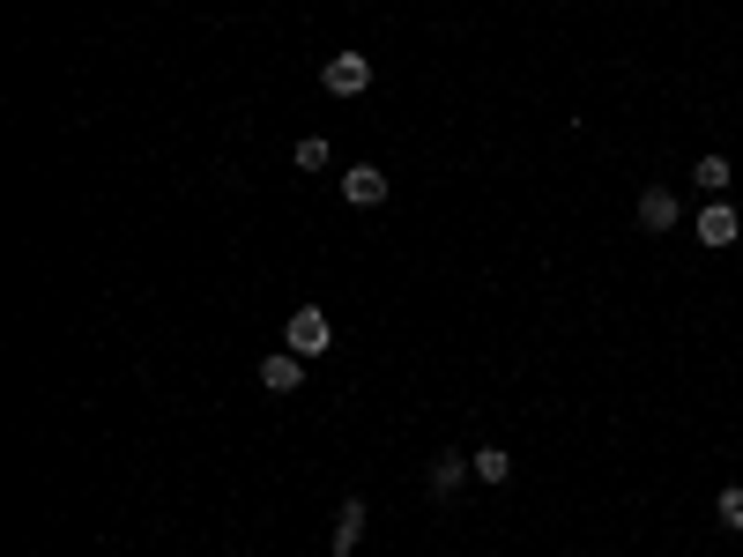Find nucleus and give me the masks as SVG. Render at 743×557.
Listing matches in <instances>:
<instances>
[{
    "label": "nucleus",
    "mask_w": 743,
    "mask_h": 557,
    "mask_svg": "<svg viewBox=\"0 0 743 557\" xmlns=\"http://www.w3.org/2000/svg\"><path fill=\"white\" fill-rule=\"evenodd\" d=\"M343 201L349 209H379V201H387V171L379 164H349L343 171Z\"/></svg>",
    "instance_id": "nucleus-3"
},
{
    "label": "nucleus",
    "mask_w": 743,
    "mask_h": 557,
    "mask_svg": "<svg viewBox=\"0 0 743 557\" xmlns=\"http://www.w3.org/2000/svg\"><path fill=\"white\" fill-rule=\"evenodd\" d=\"M469 468H476V460H461V454H439V460H431V498H454Z\"/></svg>",
    "instance_id": "nucleus-8"
},
{
    "label": "nucleus",
    "mask_w": 743,
    "mask_h": 557,
    "mask_svg": "<svg viewBox=\"0 0 743 557\" xmlns=\"http://www.w3.org/2000/svg\"><path fill=\"white\" fill-rule=\"evenodd\" d=\"M676 216H684V201L669 194V186H647L640 194V231H676Z\"/></svg>",
    "instance_id": "nucleus-5"
},
{
    "label": "nucleus",
    "mask_w": 743,
    "mask_h": 557,
    "mask_svg": "<svg viewBox=\"0 0 743 557\" xmlns=\"http://www.w3.org/2000/svg\"><path fill=\"white\" fill-rule=\"evenodd\" d=\"M291 164H297V171H327V142H320V134H305Z\"/></svg>",
    "instance_id": "nucleus-10"
},
{
    "label": "nucleus",
    "mask_w": 743,
    "mask_h": 557,
    "mask_svg": "<svg viewBox=\"0 0 743 557\" xmlns=\"http://www.w3.org/2000/svg\"><path fill=\"white\" fill-rule=\"evenodd\" d=\"M283 342H291L297 357H320L327 342H335V335H327V313H320V305H297L291 327H283Z\"/></svg>",
    "instance_id": "nucleus-2"
},
{
    "label": "nucleus",
    "mask_w": 743,
    "mask_h": 557,
    "mask_svg": "<svg viewBox=\"0 0 743 557\" xmlns=\"http://www.w3.org/2000/svg\"><path fill=\"white\" fill-rule=\"evenodd\" d=\"M469 460H476L484 484H506V476H513V454H506V446H484V454H469Z\"/></svg>",
    "instance_id": "nucleus-9"
},
{
    "label": "nucleus",
    "mask_w": 743,
    "mask_h": 557,
    "mask_svg": "<svg viewBox=\"0 0 743 557\" xmlns=\"http://www.w3.org/2000/svg\"><path fill=\"white\" fill-rule=\"evenodd\" d=\"M721 528H743V484H729V490H721Z\"/></svg>",
    "instance_id": "nucleus-12"
},
{
    "label": "nucleus",
    "mask_w": 743,
    "mask_h": 557,
    "mask_svg": "<svg viewBox=\"0 0 743 557\" xmlns=\"http://www.w3.org/2000/svg\"><path fill=\"white\" fill-rule=\"evenodd\" d=\"M357 543H365V498H343V513H335V535H327V550L349 557Z\"/></svg>",
    "instance_id": "nucleus-6"
},
{
    "label": "nucleus",
    "mask_w": 743,
    "mask_h": 557,
    "mask_svg": "<svg viewBox=\"0 0 743 557\" xmlns=\"http://www.w3.org/2000/svg\"><path fill=\"white\" fill-rule=\"evenodd\" d=\"M320 90L327 98H365L372 90V60L365 52H335V60L320 68Z\"/></svg>",
    "instance_id": "nucleus-1"
},
{
    "label": "nucleus",
    "mask_w": 743,
    "mask_h": 557,
    "mask_svg": "<svg viewBox=\"0 0 743 557\" xmlns=\"http://www.w3.org/2000/svg\"><path fill=\"white\" fill-rule=\"evenodd\" d=\"M261 387L268 394H297L305 387V357H297V350H275V357L261 364Z\"/></svg>",
    "instance_id": "nucleus-4"
},
{
    "label": "nucleus",
    "mask_w": 743,
    "mask_h": 557,
    "mask_svg": "<svg viewBox=\"0 0 743 557\" xmlns=\"http://www.w3.org/2000/svg\"><path fill=\"white\" fill-rule=\"evenodd\" d=\"M699 186L721 194V186H729V156H699Z\"/></svg>",
    "instance_id": "nucleus-11"
},
{
    "label": "nucleus",
    "mask_w": 743,
    "mask_h": 557,
    "mask_svg": "<svg viewBox=\"0 0 743 557\" xmlns=\"http://www.w3.org/2000/svg\"><path fill=\"white\" fill-rule=\"evenodd\" d=\"M736 209H729V201H706V209H699V239L706 245H736Z\"/></svg>",
    "instance_id": "nucleus-7"
}]
</instances>
